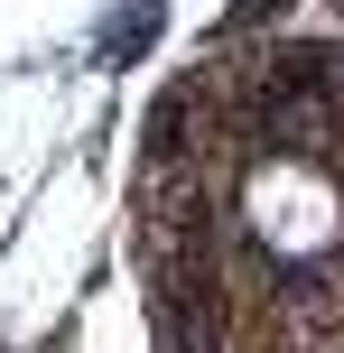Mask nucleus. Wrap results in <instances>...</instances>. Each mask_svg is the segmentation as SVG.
<instances>
[{
  "instance_id": "obj_1",
  "label": "nucleus",
  "mask_w": 344,
  "mask_h": 353,
  "mask_svg": "<svg viewBox=\"0 0 344 353\" xmlns=\"http://www.w3.org/2000/svg\"><path fill=\"white\" fill-rule=\"evenodd\" d=\"M168 353H344V47H242L149 112Z\"/></svg>"
}]
</instances>
